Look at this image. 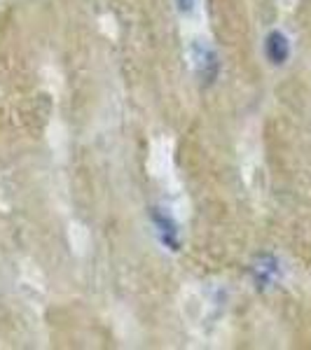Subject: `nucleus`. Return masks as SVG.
<instances>
[{
	"instance_id": "f257e3e1",
	"label": "nucleus",
	"mask_w": 311,
	"mask_h": 350,
	"mask_svg": "<svg viewBox=\"0 0 311 350\" xmlns=\"http://www.w3.org/2000/svg\"><path fill=\"white\" fill-rule=\"evenodd\" d=\"M150 224L155 229V236L160 241V245L169 252H178L183 245V236H180V224L176 217L166 211V208L152 206L150 208Z\"/></svg>"
},
{
	"instance_id": "f03ea898",
	"label": "nucleus",
	"mask_w": 311,
	"mask_h": 350,
	"mask_svg": "<svg viewBox=\"0 0 311 350\" xmlns=\"http://www.w3.org/2000/svg\"><path fill=\"white\" fill-rule=\"evenodd\" d=\"M192 61H195V70L199 82L203 87H213L220 77V70H223V64H220V56L216 49L206 42H197L192 47Z\"/></svg>"
},
{
	"instance_id": "7ed1b4c3",
	"label": "nucleus",
	"mask_w": 311,
	"mask_h": 350,
	"mask_svg": "<svg viewBox=\"0 0 311 350\" xmlns=\"http://www.w3.org/2000/svg\"><path fill=\"white\" fill-rule=\"evenodd\" d=\"M264 56L271 66H284L290 59V40L286 38V33L271 31L264 38Z\"/></svg>"
},
{
	"instance_id": "20e7f679",
	"label": "nucleus",
	"mask_w": 311,
	"mask_h": 350,
	"mask_svg": "<svg viewBox=\"0 0 311 350\" xmlns=\"http://www.w3.org/2000/svg\"><path fill=\"white\" fill-rule=\"evenodd\" d=\"M251 273H253V283H256L260 290H264V287H269L276 280V275H279V259L274 255H260L256 259V264L251 267Z\"/></svg>"
},
{
	"instance_id": "39448f33",
	"label": "nucleus",
	"mask_w": 311,
	"mask_h": 350,
	"mask_svg": "<svg viewBox=\"0 0 311 350\" xmlns=\"http://www.w3.org/2000/svg\"><path fill=\"white\" fill-rule=\"evenodd\" d=\"M195 5H197V0H176V8L180 14H190L192 10H195Z\"/></svg>"
}]
</instances>
